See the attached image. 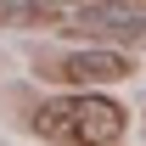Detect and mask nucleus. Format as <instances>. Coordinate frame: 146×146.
<instances>
[{"label": "nucleus", "mask_w": 146, "mask_h": 146, "mask_svg": "<svg viewBox=\"0 0 146 146\" xmlns=\"http://www.w3.org/2000/svg\"><path fill=\"white\" fill-rule=\"evenodd\" d=\"M84 28H101V34H124L135 45H146V17L141 11H124V6H90V11H79Z\"/></svg>", "instance_id": "7ed1b4c3"}, {"label": "nucleus", "mask_w": 146, "mask_h": 146, "mask_svg": "<svg viewBox=\"0 0 146 146\" xmlns=\"http://www.w3.org/2000/svg\"><path fill=\"white\" fill-rule=\"evenodd\" d=\"M45 17V6L34 0H0V23H39Z\"/></svg>", "instance_id": "20e7f679"}, {"label": "nucleus", "mask_w": 146, "mask_h": 146, "mask_svg": "<svg viewBox=\"0 0 146 146\" xmlns=\"http://www.w3.org/2000/svg\"><path fill=\"white\" fill-rule=\"evenodd\" d=\"M129 112L112 101V96L79 90V96H56L34 112V129L56 146H118L124 141Z\"/></svg>", "instance_id": "f257e3e1"}, {"label": "nucleus", "mask_w": 146, "mask_h": 146, "mask_svg": "<svg viewBox=\"0 0 146 146\" xmlns=\"http://www.w3.org/2000/svg\"><path fill=\"white\" fill-rule=\"evenodd\" d=\"M39 73H45V79H56V84L96 90V84H118V79H129V73H135V62H129L124 51L90 45V51H62V56H51V62H39Z\"/></svg>", "instance_id": "f03ea898"}]
</instances>
